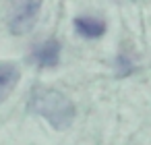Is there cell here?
Wrapping results in <instances>:
<instances>
[{
  "instance_id": "cell-6",
  "label": "cell",
  "mask_w": 151,
  "mask_h": 145,
  "mask_svg": "<svg viewBox=\"0 0 151 145\" xmlns=\"http://www.w3.org/2000/svg\"><path fill=\"white\" fill-rule=\"evenodd\" d=\"M116 66H118V69H116L118 73H120V69H124V73H122V75H128V73H132V71H134V69H132V62H130V60H128L124 54H120V56H118Z\"/></svg>"
},
{
  "instance_id": "cell-2",
  "label": "cell",
  "mask_w": 151,
  "mask_h": 145,
  "mask_svg": "<svg viewBox=\"0 0 151 145\" xmlns=\"http://www.w3.org/2000/svg\"><path fill=\"white\" fill-rule=\"evenodd\" d=\"M40 9H42L40 2H23V4H17L15 11L9 17V29L13 33H17V35L27 33L35 25V19H37Z\"/></svg>"
},
{
  "instance_id": "cell-5",
  "label": "cell",
  "mask_w": 151,
  "mask_h": 145,
  "mask_svg": "<svg viewBox=\"0 0 151 145\" xmlns=\"http://www.w3.org/2000/svg\"><path fill=\"white\" fill-rule=\"evenodd\" d=\"M19 81V69L11 62H0V102L6 100Z\"/></svg>"
},
{
  "instance_id": "cell-3",
  "label": "cell",
  "mask_w": 151,
  "mask_h": 145,
  "mask_svg": "<svg viewBox=\"0 0 151 145\" xmlns=\"http://www.w3.org/2000/svg\"><path fill=\"white\" fill-rule=\"evenodd\" d=\"M60 50H62L60 42L52 38V40H46V42L37 44L33 48L29 60L35 62L40 69H52V66H58V62H60Z\"/></svg>"
},
{
  "instance_id": "cell-1",
  "label": "cell",
  "mask_w": 151,
  "mask_h": 145,
  "mask_svg": "<svg viewBox=\"0 0 151 145\" xmlns=\"http://www.w3.org/2000/svg\"><path fill=\"white\" fill-rule=\"evenodd\" d=\"M29 110L42 118H46L54 128L62 131L68 128L77 116L75 104L60 93L58 89H48V87H33L29 93Z\"/></svg>"
},
{
  "instance_id": "cell-4",
  "label": "cell",
  "mask_w": 151,
  "mask_h": 145,
  "mask_svg": "<svg viewBox=\"0 0 151 145\" xmlns=\"http://www.w3.org/2000/svg\"><path fill=\"white\" fill-rule=\"evenodd\" d=\"M75 29H77L79 35H83L87 40H95V38H101L106 33V21L89 17V15H83V17L75 19Z\"/></svg>"
}]
</instances>
